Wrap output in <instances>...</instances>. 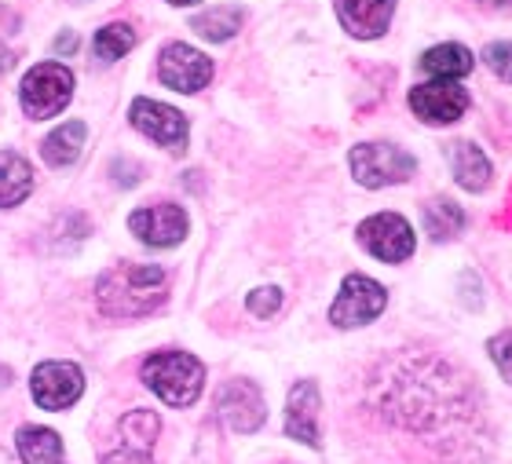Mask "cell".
Wrapping results in <instances>:
<instances>
[{
	"mask_svg": "<svg viewBox=\"0 0 512 464\" xmlns=\"http://www.w3.org/2000/svg\"><path fill=\"white\" fill-rule=\"evenodd\" d=\"M70 95H74V74L59 63H41L26 74L19 99H22L26 117H33V121H48V117H55L66 103H70Z\"/></svg>",
	"mask_w": 512,
	"mask_h": 464,
	"instance_id": "3",
	"label": "cell"
},
{
	"mask_svg": "<svg viewBox=\"0 0 512 464\" xmlns=\"http://www.w3.org/2000/svg\"><path fill=\"white\" fill-rule=\"evenodd\" d=\"M70 48H74V33H66L63 41H59V52H70Z\"/></svg>",
	"mask_w": 512,
	"mask_h": 464,
	"instance_id": "29",
	"label": "cell"
},
{
	"mask_svg": "<svg viewBox=\"0 0 512 464\" xmlns=\"http://www.w3.org/2000/svg\"><path fill=\"white\" fill-rule=\"evenodd\" d=\"M30 391L41 410H66V406H74L81 399L85 373L77 370L74 362H41L30 377Z\"/></svg>",
	"mask_w": 512,
	"mask_h": 464,
	"instance_id": "7",
	"label": "cell"
},
{
	"mask_svg": "<svg viewBox=\"0 0 512 464\" xmlns=\"http://www.w3.org/2000/svg\"><path fill=\"white\" fill-rule=\"evenodd\" d=\"M132 44H136V33L128 30L125 22H118V26H103V30L96 33L99 59H121V55L132 52Z\"/></svg>",
	"mask_w": 512,
	"mask_h": 464,
	"instance_id": "23",
	"label": "cell"
},
{
	"mask_svg": "<svg viewBox=\"0 0 512 464\" xmlns=\"http://www.w3.org/2000/svg\"><path fill=\"white\" fill-rule=\"evenodd\" d=\"M410 110L425 125H454L469 110V92L458 81H428L410 92Z\"/></svg>",
	"mask_w": 512,
	"mask_h": 464,
	"instance_id": "8",
	"label": "cell"
},
{
	"mask_svg": "<svg viewBox=\"0 0 512 464\" xmlns=\"http://www.w3.org/2000/svg\"><path fill=\"white\" fill-rule=\"evenodd\" d=\"M33 190V172L30 161L15 154V150H0V209L19 205Z\"/></svg>",
	"mask_w": 512,
	"mask_h": 464,
	"instance_id": "15",
	"label": "cell"
},
{
	"mask_svg": "<svg viewBox=\"0 0 512 464\" xmlns=\"http://www.w3.org/2000/svg\"><path fill=\"white\" fill-rule=\"evenodd\" d=\"M103 464H154L143 450H132V446H125V450H114L110 457H103Z\"/></svg>",
	"mask_w": 512,
	"mask_h": 464,
	"instance_id": "27",
	"label": "cell"
},
{
	"mask_svg": "<svg viewBox=\"0 0 512 464\" xmlns=\"http://www.w3.org/2000/svg\"><path fill=\"white\" fill-rule=\"evenodd\" d=\"M450 161H454V176L465 190H483L491 183V161L476 143H454Z\"/></svg>",
	"mask_w": 512,
	"mask_h": 464,
	"instance_id": "17",
	"label": "cell"
},
{
	"mask_svg": "<svg viewBox=\"0 0 512 464\" xmlns=\"http://www.w3.org/2000/svg\"><path fill=\"white\" fill-rule=\"evenodd\" d=\"M128 227L139 242L154 245V249H169V245L183 242L187 234V216H183L180 205H169V201H158V205H147V209H136L128 216Z\"/></svg>",
	"mask_w": 512,
	"mask_h": 464,
	"instance_id": "11",
	"label": "cell"
},
{
	"mask_svg": "<svg viewBox=\"0 0 512 464\" xmlns=\"http://www.w3.org/2000/svg\"><path fill=\"white\" fill-rule=\"evenodd\" d=\"M472 52L461 48V44H439V48H428L421 55V70L432 74L436 81H458V77L472 74Z\"/></svg>",
	"mask_w": 512,
	"mask_h": 464,
	"instance_id": "16",
	"label": "cell"
},
{
	"mask_svg": "<svg viewBox=\"0 0 512 464\" xmlns=\"http://www.w3.org/2000/svg\"><path fill=\"white\" fill-rule=\"evenodd\" d=\"M85 150V125L81 121H70V125L55 128L52 136L44 139V161L52 169H63V165H74Z\"/></svg>",
	"mask_w": 512,
	"mask_h": 464,
	"instance_id": "18",
	"label": "cell"
},
{
	"mask_svg": "<svg viewBox=\"0 0 512 464\" xmlns=\"http://www.w3.org/2000/svg\"><path fill=\"white\" fill-rule=\"evenodd\" d=\"M395 0H337V19L359 41H374L388 30Z\"/></svg>",
	"mask_w": 512,
	"mask_h": 464,
	"instance_id": "14",
	"label": "cell"
},
{
	"mask_svg": "<svg viewBox=\"0 0 512 464\" xmlns=\"http://www.w3.org/2000/svg\"><path fill=\"white\" fill-rule=\"evenodd\" d=\"M11 63H15V59H11V52H8V48H4V44H0V74H8Z\"/></svg>",
	"mask_w": 512,
	"mask_h": 464,
	"instance_id": "28",
	"label": "cell"
},
{
	"mask_svg": "<svg viewBox=\"0 0 512 464\" xmlns=\"http://www.w3.org/2000/svg\"><path fill=\"white\" fill-rule=\"evenodd\" d=\"M359 242L366 253L384 264H403L414 253V227L399 212H377L359 223Z\"/></svg>",
	"mask_w": 512,
	"mask_h": 464,
	"instance_id": "6",
	"label": "cell"
},
{
	"mask_svg": "<svg viewBox=\"0 0 512 464\" xmlns=\"http://www.w3.org/2000/svg\"><path fill=\"white\" fill-rule=\"evenodd\" d=\"M19 454L26 464H59L63 461V439L52 428H22Z\"/></svg>",
	"mask_w": 512,
	"mask_h": 464,
	"instance_id": "19",
	"label": "cell"
},
{
	"mask_svg": "<svg viewBox=\"0 0 512 464\" xmlns=\"http://www.w3.org/2000/svg\"><path fill=\"white\" fill-rule=\"evenodd\" d=\"M143 384L169 406H194L202 395L205 366L187 351H158L143 362Z\"/></svg>",
	"mask_w": 512,
	"mask_h": 464,
	"instance_id": "2",
	"label": "cell"
},
{
	"mask_svg": "<svg viewBox=\"0 0 512 464\" xmlns=\"http://www.w3.org/2000/svg\"><path fill=\"white\" fill-rule=\"evenodd\" d=\"M246 307L253 311V315L267 318V315H275L278 307H282V293H278L275 285H264V289H253L246 300Z\"/></svg>",
	"mask_w": 512,
	"mask_h": 464,
	"instance_id": "25",
	"label": "cell"
},
{
	"mask_svg": "<svg viewBox=\"0 0 512 464\" xmlns=\"http://www.w3.org/2000/svg\"><path fill=\"white\" fill-rule=\"evenodd\" d=\"M319 384L315 380H300L289 391L286 402V435L304 446H319Z\"/></svg>",
	"mask_w": 512,
	"mask_h": 464,
	"instance_id": "13",
	"label": "cell"
},
{
	"mask_svg": "<svg viewBox=\"0 0 512 464\" xmlns=\"http://www.w3.org/2000/svg\"><path fill=\"white\" fill-rule=\"evenodd\" d=\"M461 227H465L461 205H454V201H447V198H436L425 205V231L432 234L436 242H447V238L461 234Z\"/></svg>",
	"mask_w": 512,
	"mask_h": 464,
	"instance_id": "20",
	"label": "cell"
},
{
	"mask_svg": "<svg viewBox=\"0 0 512 464\" xmlns=\"http://www.w3.org/2000/svg\"><path fill=\"white\" fill-rule=\"evenodd\" d=\"M216 413L220 421L238 435H249L264 424V395L253 380H227L220 388V399H216Z\"/></svg>",
	"mask_w": 512,
	"mask_h": 464,
	"instance_id": "9",
	"label": "cell"
},
{
	"mask_svg": "<svg viewBox=\"0 0 512 464\" xmlns=\"http://www.w3.org/2000/svg\"><path fill=\"white\" fill-rule=\"evenodd\" d=\"M487 351H491V359H494V366H498V373H502V377L512 384V329H509V333H498V337L487 344Z\"/></svg>",
	"mask_w": 512,
	"mask_h": 464,
	"instance_id": "26",
	"label": "cell"
},
{
	"mask_svg": "<svg viewBox=\"0 0 512 464\" xmlns=\"http://www.w3.org/2000/svg\"><path fill=\"white\" fill-rule=\"evenodd\" d=\"M191 26H194V33H202L205 41H227V37H235V33L242 30V11L213 8V11H205V15H198Z\"/></svg>",
	"mask_w": 512,
	"mask_h": 464,
	"instance_id": "21",
	"label": "cell"
},
{
	"mask_svg": "<svg viewBox=\"0 0 512 464\" xmlns=\"http://www.w3.org/2000/svg\"><path fill=\"white\" fill-rule=\"evenodd\" d=\"M158 74L161 81L176 92H198L213 81V63L205 59L202 52H194L187 44H169L165 52H161V63H158Z\"/></svg>",
	"mask_w": 512,
	"mask_h": 464,
	"instance_id": "12",
	"label": "cell"
},
{
	"mask_svg": "<svg viewBox=\"0 0 512 464\" xmlns=\"http://www.w3.org/2000/svg\"><path fill=\"white\" fill-rule=\"evenodd\" d=\"M158 428H161L158 417L150 410H132L121 417V435L128 439L132 450H147V446L158 439Z\"/></svg>",
	"mask_w": 512,
	"mask_h": 464,
	"instance_id": "22",
	"label": "cell"
},
{
	"mask_svg": "<svg viewBox=\"0 0 512 464\" xmlns=\"http://www.w3.org/2000/svg\"><path fill=\"white\" fill-rule=\"evenodd\" d=\"M169 275L158 264H114L99 278V311L110 318H139L165 300Z\"/></svg>",
	"mask_w": 512,
	"mask_h": 464,
	"instance_id": "1",
	"label": "cell"
},
{
	"mask_svg": "<svg viewBox=\"0 0 512 464\" xmlns=\"http://www.w3.org/2000/svg\"><path fill=\"white\" fill-rule=\"evenodd\" d=\"M483 63L491 66L494 77H502V81H509L512 85V44H505V41L491 44V48L483 52Z\"/></svg>",
	"mask_w": 512,
	"mask_h": 464,
	"instance_id": "24",
	"label": "cell"
},
{
	"mask_svg": "<svg viewBox=\"0 0 512 464\" xmlns=\"http://www.w3.org/2000/svg\"><path fill=\"white\" fill-rule=\"evenodd\" d=\"M132 125L150 136L158 147L172 150V154H183L187 150V117L180 110H172L165 103H154V99H136L132 103Z\"/></svg>",
	"mask_w": 512,
	"mask_h": 464,
	"instance_id": "10",
	"label": "cell"
},
{
	"mask_svg": "<svg viewBox=\"0 0 512 464\" xmlns=\"http://www.w3.org/2000/svg\"><path fill=\"white\" fill-rule=\"evenodd\" d=\"M384 304H388L384 285H377L374 278H366V275H348L330 307V322L341 329L366 326V322H374V318L381 315Z\"/></svg>",
	"mask_w": 512,
	"mask_h": 464,
	"instance_id": "5",
	"label": "cell"
},
{
	"mask_svg": "<svg viewBox=\"0 0 512 464\" xmlns=\"http://www.w3.org/2000/svg\"><path fill=\"white\" fill-rule=\"evenodd\" d=\"M348 165L363 187H392V183L410 180L417 169V161L392 143H363L348 154Z\"/></svg>",
	"mask_w": 512,
	"mask_h": 464,
	"instance_id": "4",
	"label": "cell"
},
{
	"mask_svg": "<svg viewBox=\"0 0 512 464\" xmlns=\"http://www.w3.org/2000/svg\"><path fill=\"white\" fill-rule=\"evenodd\" d=\"M169 4H176V8H191V4H198V0H169Z\"/></svg>",
	"mask_w": 512,
	"mask_h": 464,
	"instance_id": "30",
	"label": "cell"
}]
</instances>
